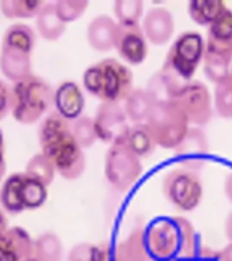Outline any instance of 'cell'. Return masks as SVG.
I'll use <instances>...</instances> for the list:
<instances>
[{
  "label": "cell",
  "instance_id": "36",
  "mask_svg": "<svg viewBox=\"0 0 232 261\" xmlns=\"http://www.w3.org/2000/svg\"><path fill=\"white\" fill-rule=\"evenodd\" d=\"M224 195L229 200V203H232V171H229L227 175H225V179H224Z\"/></svg>",
  "mask_w": 232,
  "mask_h": 261
},
{
  "label": "cell",
  "instance_id": "6",
  "mask_svg": "<svg viewBox=\"0 0 232 261\" xmlns=\"http://www.w3.org/2000/svg\"><path fill=\"white\" fill-rule=\"evenodd\" d=\"M146 124L156 146L175 150L189 130V121L174 101L154 102Z\"/></svg>",
  "mask_w": 232,
  "mask_h": 261
},
{
  "label": "cell",
  "instance_id": "26",
  "mask_svg": "<svg viewBox=\"0 0 232 261\" xmlns=\"http://www.w3.org/2000/svg\"><path fill=\"white\" fill-rule=\"evenodd\" d=\"M44 4L42 0H0V14L7 19H30Z\"/></svg>",
  "mask_w": 232,
  "mask_h": 261
},
{
  "label": "cell",
  "instance_id": "35",
  "mask_svg": "<svg viewBox=\"0 0 232 261\" xmlns=\"http://www.w3.org/2000/svg\"><path fill=\"white\" fill-rule=\"evenodd\" d=\"M7 170V163H6V143H4V134L0 128V182L3 181L4 175Z\"/></svg>",
  "mask_w": 232,
  "mask_h": 261
},
{
  "label": "cell",
  "instance_id": "29",
  "mask_svg": "<svg viewBox=\"0 0 232 261\" xmlns=\"http://www.w3.org/2000/svg\"><path fill=\"white\" fill-rule=\"evenodd\" d=\"M113 11L117 23L121 26L140 24L144 12V3L141 0H115Z\"/></svg>",
  "mask_w": 232,
  "mask_h": 261
},
{
  "label": "cell",
  "instance_id": "41",
  "mask_svg": "<svg viewBox=\"0 0 232 261\" xmlns=\"http://www.w3.org/2000/svg\"><path fill=\"white\" fill-rule=\"evenodd\" d=\"M171 261H194L193 258H175V260H171Z\"/></svg>",
  "mask_w": 232,
  "mask_h": 261
},
{
  "label": "cell",
  "instance_id": "22",
  "mask_svg": "<svg viewBox=\"0 0 232 261\" xmlns=\"http://www.w3.org/2000/svg\"><path fill=\"white\" fill-rule=\"evenodd\" d=\"M124 110L128 120L132 124H141L146 122L150 112L154 106V99L147 93L146 89L134 87L129 93V95L122 102Z\"/></svg>",
  "mask_w": 232,
  "mask_h": 261
},
{
  "label": "cell",
  "instance_id": "27",
  "mask_svg": "<svg viewBox=\"0 0 232 261\" xmlns=\"http://www.w3.org/2000/svg\"><path fill=\"white\" fill-rule=\"evenodd\" d=\"M24 174L28 178L38 181L45 187H49L53 182L57 173L52 161L42 152H38L28 159V162L26 163V169H24Z\"/></svg>",
  "mask_w": 232,
  "mask_h": 261
},
{
  "label": "cell",
  "instance_id": "5",
  "mask_svg": "<svg viewBox=\"0 0 232 261\" xmlns=\"http://www.w3.org/2000/svg\"><path fill=\"white\" fill-rule=\"evenodd\" d=\"M54 90L44 77L28 75L11 86V114L23 125H32L44 118L53 106Z\"/></svg>",
  "mask_w": 232,
  "mask_h": 261
},
{
  "label": "cell",
  "instance_id": "40",
  "mask_svg": "<svg viewBox=\"0 0 232 261\" xmlns=\"http://www.w3.org/2000/svg\"><path fill=\"white\" fill-rule=\"evenodd\" d=\"M0 261H16L15 257L10 254V253L3 248V246H0Z\"/></svg>",
  "mask_w": 232,
  "mask_h": 261
},
{
  "label": "cell",
  "instance_id": "21",
  "mask_svg": "<svg viewBox=\"0 0 232 261\" xmlns=\"http://www.w3.org/2000/svg\"><path fill=\"white\" fill-rule=\"evenodd\" d=\"M37 33L40 34L41 38L49 42H54L63 37L67 30V24L63 23L57 15L54 3L45 2L42 8L36 16Z\"/></svg>",
  "mask_w": 232,
  "mask_h": 261
},
{
  "label": "cell",
  "instance_id": "7",
  "mask_svg": "<svg viewBox=\"0 0 232 261\" xmlns=\"http://www.w3.org/2000/svg\"><path fill=\"white\" fill-rule=\"evenodd\" d=\"M162 189L167 201L183 212L195 210L204 196L202 179L197 171L185 167H177L168 171L163 178Z\"/></svg>",
  "mask_w": 232,
  "mask_h": 261
},
{
  "label": "cell",
  "instance_id": "24",
  "mask_svg": "<svg viewBox=\"0 0 232 261\" xmlns=\"http://www.w3.org/2000/svg\"><path fill=\"white\" fill-rule=\"evenodd\" d=\"M225 4L220 0H193L187 3V14L194 23L209 26L225 11Z\"/></svg>",
  "mask_w": 232,
  "mask_h": 261
},
{
  "label": "cell",
  "instance_id": "28",
  "mask_svg": "<svg viewBox=\"0 0 232 261\" xmlns=\"http://www.w3.org/2000/svg\"><path fill=\"white\" fill-rule=\"evenodd\" d=\"M67 261H111L110 249L106 244L80 242L69 250Z\"/></svg>",
  "mask_w": 232,
  "mask_h": 261
},
{
  "label": "cell",
  "instance_id": "18",
  "mask_svg": "<svg viewBox=\"0 0 232 261\" xmlns=\"http://www.w3.org/2000/svg\"><path fill=\"white\" fill-rule=\"evenodd\" d=\"M111 261H154L147 250L142 227H134L118 242Z\"/></svg>",
  "mask_w": 232,
  "mask_h": 261
},
{
  "label": "cell",
  "instance_id": "11",
  "mask_svg": "<svg viewBox=\"0 0 232 261\" xmlns=\"http://www.w3.org/2000/svg\"><path fill=\"white\" fill-rule=\"evenodd\" d=\"M172 101L186 116L189 124L205 125L212 120V98L202 82H189Z\"/></svg>",
  "mask_w": 232,
  "mask_h": 261
},
{
  "label": "cell",
  "instance_id": "25",
  "mask_svg": "<svg viewBox=\"0 0 232 261\" xmlns=\"http://www.w3.org/2000/svg\"><path fill=\"white\" fill-rule=\"evenodd\" d=\"M63 242L53 231H45L34 240L33 257L37 261H63Z\"/></svg>",
  "mask_w": 232,
  "mask_h": 261
},
{
  "label": "cell",
  "instance_id": "15",
  "mask_svg": "<svg viewBox=\"0 0 232 261\" xmlns=\"http://www.w3.org/2000/svg\"><path fill=\"white\" fill-rule=\"evenodd\" d=\"M54 112L68 121H73L83 114L85 108L84 94L76 82L65 81L57 86L53 95Z\"/></svg>",
  "mask_w": 232,
  "mask_h": 261
},
{
  "label": "cell",
  "instance_id": "17",
  "mask_svg": "<svg viewBox=\"0 0 232 261\" xmlns=\"http://www.w3.org/2000/svg\"><path fill=\"white\" fill-rule=\"evenodd\" d=\"M118 23L109 15H98L91 19L85 30L87 44L97 52H109L114 49Z\"/></svg>",
  "mask_w": 232,
  "mask_h": 261
},
{
  "label": "cell",
  "instance_id": "4",
  "mask_svg": "<svg viewBox=\"0 0 232 261\" xmlns=\"http://www.w3.org/2000/svg\"><path fill=\"white\" fill-rule=\"evenodd\" d=\"M37 33L26 23H12L4 32L0 46V72L15 83L32 75V56Z\"/></svg>",
  "mask_w": 232,
  "mask_h": 261
},
{
  "label": "cell",
  "instance_id": "20",
  "mask_svg": "<svg viewBox=\"0 0 232 261\" xmlns=\"http://www.w3.org/2000/svg\"><path fill=\"white\" fill-rule=\"evenodd\" d=\"M0 246H3L10 254L15 257L16 261L32 258L34 253V240L20 226H12L8 228L3 240L0 241Z\"/></svg>",
  "mask_w": 232,
  "mask_h": 261
},
{
  "label": "cell",
  "instance_id": "13",
  "mask_svg": "<svg viewBox=\"0 0 232 261\" xmlns=\"http://www.w3.org/2000/svg\"><path fill=\"white\" fill-rule=\"evenodd\" d=\"M114 49L122 60L130 65L144 63L148 56V41L140 24L121 26L118 24L117 38Z\"/></svg>",
  "mask_w": 232,
  "mask_h": 261
},
{
  "label": "cell",
  "instance_id": "9",
  "mask_svg": "<svg viewBox=\"0 0 232 261\" xmlns=\"http://www.w3.org/2000/svg\"><path fill=\"white\" fill-rule=\"evenodd\" d=\"M205 53V41L197 32H185L179 34L167 52L163 67H166L183 81L191 82V77L202 61Z\"/></svg>",
  "mask_w": 232,
  "mask_h": 261
},
{
  "label": "cell",
  "instance_id": "38",
  "mask_svg": "<svg viewBox=\"0 0 232 261\" xmlns=\"http://www.w3.org/2000/svg\"><path fill=\"white\" fill-rule=\"evenodd\" d=\"M219 261H232V244H228L219 253Z\"/></svg>",
  "mask_w": 232,
  "mask_h": 261
},
{
  "label": "cell",
  "instance_id": "12",
  "mask_svg": "<svg viewBox=\"0 0 232 261\" xmlns=\"http://www.w3.org/2000/svg\"><path fill=\"white\" fill-rule=\"evenodd\" d=\"M204 57L223 61L231 65L232 63V11H225L212 24L208 26L205 53Z\"/></svg>",
  "mask_w": 232,
  "mask_h": 261
},
{
  "label": "cell",
  "instance_id": "19",
  "mask_svg": "<svg viewBox=\"0 0 232 261\" xmlns=\"http://www.w3.org/2000/svg\"><path fill=\"white\" fill-rule=\"evenodd\" d=\"M24 173H12L4 179L0 187V208L6 214L18 215L24 211L22 204V184Z\"/></svg>",
  "mask_w": 232,
  "mask_h": 261
},
{
  "label": "cell",
  "instance_id": "37",
  "mask_svg": "<svg viewBox=\"0 0 232 261\" xmlns=\"http://www.w3.org/2000/svg\"><path fill=\"white\" fill-rule=\"evenodd\" d=\"M10 226H8V218H7V214L0 208V241L3 240L4 234L7 231Z\"/></svg>",
  "mask_w": 232,
  "mask_h": 261
},
{
  "label": "cell",
  "instance_id": "16",
  "mask_svg": "<svg viewBox=\"0 0 232 261\" xmlns=\"http://www.w3.org/2000/svg\"><path fill=\"white\" fill-rule=\"evenodd\" d=\"M141 29L150 44L160 46L167 44L174 34V18L167 8L152 7L144 15Z\"/></svg>",
  "mask_w": 232,
  "mask_h": 261
},
{
  "label": "cell",
  "instance_id": "3",
  "mask_svg": "<svg viewBox=\"0 0 232 261\" xmlns=\"http://www.w3.org/2000/svg\"><path fill=\"white\" fill-rule=\"evenodd\" d=\"M83 86L101 102L122 103L133 87V72L117 59H103L83 72Z\"/></svg>",
  "mask_w": 232,
  "mask_h": 261
},
{
  "label": "cell",
  "instance_id": "43",
  "mask_svg": "<svg viewBox=\"0 0 232 261\" xmlns=\"http://www.w3.org/2000/svg\"><path fill=\"white\" fill-rule=\"evenodd\" d=\"M231 75H232V69H231Z\"/></svg>",
  "mask_w": 232,
  "mask_h": 261
},
{
  "label": "cell",
  "instance_id": "39",
  "mask_svg": "<svg viewBox=\"0 0 232 261\" xmlns=\"http://www.w3.org/2000/svg\"><path fill=\"white\" fill-rule=\"evenodd\" d=\"M224 230H225V236L229 240V244H232V211L228 214L227 219H225Z\"/></svg>",
  "mask_w": 232,
  "mask_h": 261
},
{
  "label": "cell",
  "instance_id": "8",
  "mask_svg": "<svg viewBox=\"0 0 232 261\" xmlns=\"http://www.w3.org/2000/svg\"><path fill=\"white\" fill-rule=\"evenodd\" d=\"M141 173V161L125 143L109 146L105 155V178L115 191H129Z\"/></svg>",
  "mask_w": 232,
  "mask_h": 261
},
{
  "label": "cell",
  "instance_id": "1",
  "mask_svg": "<svg viewBox=\"0 0 232 261\" xmlns=\"http://www.w3.org/2000/svg\"><path fill=\"white\" fill-rule=\"evenodd\" d=\"M41 152L46 155L56 167V173L64 179L75 181L85 170L84 151L73 139L71 121L54 110L41 120L38 128Z\"/></svg>",
  "mask_w": 232,
  "mask_h": 261
},
{
  "label": "cell",
  "instance_id": "14",
  "mask_svg": "<svg viewBox=\"0 0 232 261\" xmlns=\"http://www.w3.org/2000/svg\"><path fill=\"white\" fill-rule=\"evenodd\" d=\"M174 151L177 158L182 163V167L198 171L205 165V156L209 151L207 135L199 128H189L182 142Z\"/></svg>",
  "mask_w": 232,
  "mask_h": 261
},
{
  "label": "cell",
  "instance_id": "33",
  "mask_svg": "<svg viewBox=\"0 0 232 261\" xmlns=\"http://www.w3.org/2000/svg\"><path fill=\"white\" fill-rule=\"evenodd\" d=\"M90 3L87 0H59L54 2V7L60 20L63 23L68 24L77 20L85 10L89 8Z\"/></svg>",
  "mask_w": 232,
  "mask_h": 261
},
{
  "label": "cell",
  "instance_id": "31",
  "mask_svg": "<svg viewBox=\"0 0 232 261\" xmlns=\"http://www.w3.org/2000/svg\"><path fill=\"white\" fill-rule=\"evenodd\" d=\"M71 130H72L73 139L76 140L77 144L83 150L93 147L98 140L95 126H94V120L90 116L81 114L80 117L71 121Z\"/></svg>",
  "mask_w": 232,
  "mask_h": 261
},
{
  "label": "cell",
  "instance_id": "32",
  "mask_svg": "<svg viewBox=\"0 0 232 261\" xmlns=\"http://www.w3.org/2000/svg\"><path fill=\"white\" fill-rule=\"evenodd\" d=\"M215 109L220 117L232 118V75L216 85Z\"/></svg>",
  "mask_w": 232,
  "mask_h": 261
},
{
  "label": "cell",
  "instance_id": "23",
  "mask_svg": "<svg viewBox=\"0 0 232 261\" xmlns=\"http://www.w3.org/2000/svg\"><path fill=\"white\" fill-rule=\"evenodd\" d=\"M124 143L137 155L138 158L150 156L151 154H154L155 148H156L154 136L146 122L130 125Z\"/></svg>",
  "mask_w": 232,
  "mask_h": 261
},
{
  "label": "cell",
  "instance_id": "10",
  "mask_svg": "<svg viewBox=\"0 0 232 261\" xmlns=\"http://www.w3.org/2000/svg\"><path fill=\"white\" fill-rule=\"evenodd\" d=\"M93 120L97 138L102 143L111 146L125 140L130 125L122 103L101 102Z\"/></svg>",
  "mask_w": 232,
  "mask_h": 261
},
{
  "label": "cell",
  "instance_id": "2",
  "mask_svg": "<svg viewBox=\"0 0 232 261\" xmlns=\"http://www.w3.org/2000/svg\"><path fill=\"white\" fill-rule=\"evenodd\" d=\"M147 250L154 261L193 258L197 252V234L183 216L160 218L144 231Z\"/></svg>",
  "mask_w": 232,
  "mask_h": 261
},
{
  "label": "cell",
  "instance_id": "42",
  "mask_svg": "<svg viewBox=\"0 0 232 261\" xmlns=\"http://www.w3.org/2000/svg\"><path fill=\"white\" fill-rule=\"evenodd\" d=\"M24 261H37L34 257H32V258H27V260H24Z\"/></svg>",
  "mask_w": 232,
  "mask_h": 261
},
{
  "label": "cell",
  "instance_id": "30",
  "mask_svg": "<svg viewBox=\"0 0 232 261\" xmlns=\"http://www.w3.org/2000/svg\"><path fill=\"white\" fill-rule=\"evenodd\" d=\"M48 199V187H45L38 181L28 178L24 174L23 184H22V204L24 211H34L45 204Z\"/></svg>",
  "mask_w": 232,
  "mask_h": 261
},
{
  "label": "cell",
  "instance_id": "34",
  "mask_svg": "<svg viewBox=\"0 0 232 261\" xmlns=\"http://www.w3.org/2000/svg\"><path fill=\"white\" fill-rule=\"evenodd\" d=\"M11 113V85L0 77V121Z\"/></svg>",
  "mask_w": 232,
  "mask_h": 261
}]
</instances>
